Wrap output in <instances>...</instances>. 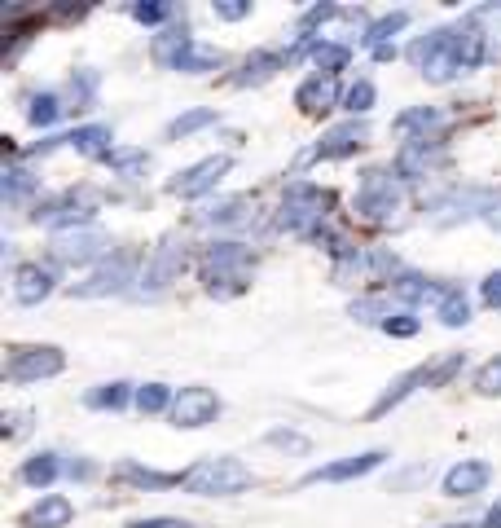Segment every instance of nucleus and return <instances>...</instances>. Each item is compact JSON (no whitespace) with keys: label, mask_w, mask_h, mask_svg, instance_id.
Instances as JSON below:
<instances>
[{"label":"nucleus","mask_w":501,"mask_h":528,"mask_svg":"<svg viewBox=\"0 0 501 528\" xmlns=\"http://www.w3.org/2000/svg\"><path fill=\"white\" fill-rule=\"evenodd\" d=\"M251 484H255L251 467H242L238 458H203L181 476V489L198 493V498H233Z\"/></svg>","instance_id":"1"},{"label":"nucleus","mask_w":501,"mask_h":528,"mask_svg":"<svg viewBox=\"0 0 501 528\" xmlns=\"http://www.w3.org/2000/svg\"><path fill=\"white\" fill-rule=\"evenodd\" d=\"M251 251L242 242H211L203 260V282L211 295H238L251 278Z\"/></svg>","instance_id":"2"},{"label":"nucleus","mask_w":501,"mask_h":528,"mask_svg":"<svg viewBox=\"0 0 501 528\" xmlns=\"http://www.w3.org/2000/svg\"><path fill=\"white\" fill-rule=\"evenodd\" d=\"M334 198L321 190V185H308V181H295L282 198V212H277V225L291 229V234H321L326 225V212H330Z\"/></svg>","instance_id":"3"},{"label":"nucleus","mask_w":501,"mask_h":528,"mask_svg":"<svg viewBox=\"0 0 501 528\" xmlns=\"http://www.w3.org/2000/svg\"><path fill=\"white\" fill-rule=\"evenodd\" d=\"M181 269H185V251L176 247L172 238L159 242V247L146 256V264H141V273H137V286H132V295H141V300H154V295H163L167 286H172L176 278H181Z\"/></svg>","instance_id":"4"},{"label":"nucleus","mask_w":501,"mask_h":528,"mask_svg":"<svg viewBox=\"0 0 501 528\" xmlns=\"http://www.w3.org/2000/svg\"><path fill=\"white\" fill-rule=\"evenodd\" d=\"M53 260L58 264H88L97 256H106L110 251V234L106 229H93V225H80V229H58L49 242Z\"/></svg>","instance_id":"5"},{"label":"nucleus","mask_w":501,"mask_h":528,"mask_svg":"<svg viewBox=\"0 0 501 528\" xmlns=\"http://www.w3.org/2000/svg\"><path fill=\"white\" fill-rule=\"evenodd\" d=\"M66 357L58 348H14L5 361V379L9 383H36V379H53L62 374Z\"/></svg>","instance_id":"6"},{"label":"nucleus","mask_w":501,"mask_h":528,"mask_svg":"<svg viewBox=\"0 0 501 528\" xmlns=\"http://www.w3.org/2000/svg\"><path fill=\"white\" fill-rule=\"evenodd\" d=\"M400 207V190L392 185V176L383 172H370L361 181V190H356V216L365 220H387Z\"/></svg>","instance_id":"7"},{"label":"nucleus","mask_w":501,"mask_h":528,"mask_svg":"<svg viewBox=\"0 0 501 528\" xmlns=\"http://www.w3.org/2000/svg\"><path fill=\"white\" fill-rule=\"evenodd\" d=\"M128 282H132V260L128 256H115L110 264H102V269H93L84 282H75L71 286V295L75 300H97V295H119V291H128Z\"/></svg>","instance_id":"8"},{"label":"nucleus","mask_w":501,"mask_h":528,"mask_svg":"<svg viewBox=\"0 0 501 528\" xmlns=\"http://www.w3.org/2000/svg\"><path fill=\"white\" fill-rule=\"evenodd\" d=\"M229 154H211V159L203 163H194V168H185L176 181H167V194H176V198H198V194H207V190H216V181L229 172Z\"/></svg>","instance_id":"9"},{"label":"nucleus","mask_w":501,"mask_h":528,"mask_svg":"<svg viewBox=\"0 0 501 528\" xmlns=\"http://www.w3.org/2000/svg\"><path fill=\"white\" fill-rule=\"evenodd\" d=\"M93 212H97V194L88 190V185H80V190L62 194L58 203H49L44 212H36V220H49V225H62V229H80V225H88Z\"/></svg>","instance_id":"10"},{"label":"nucleus","mask_w":501,"mask_h":528,"mask_svg":"<svg viewBox=\"0 0 501 528\" xmlns=\"http://www.w3.org/2000/svg\"><path fill=\"white\" fill-rule=\"evenodd\" d=\"M220 414V396L211 388H181L172 401V423L176 427H207Z\"/></svg>","instance_id":"11"},{"label":"nucleus","mask_w":501,"mask_h":528,"mask_svg":"<svg viewBox=\"0 0 501 528\" xmlns=\"http://www.w3.org/2000/svg\"><path fill=\"white\" fill-rule=\"evenodd\" d=\"M383 449H370V454H356V458H339V462H326V467L308 471L304 484H339V480H356V476H370L374 467H383Z\"/></svg>","instance_id":"12"},{"label":"nucleus","mask_w":501,"mask_h":528,"mask_svg":"<svg viewBox=\"0 0 501 528\" xmlns=\"http://www.w3.org/2000/svg\"><path fill=\"white\" fill-rule=\"evenodd\" d=\"M365 137H370V128L361 124V119H348V124H339V128H330L326 137L317 141V150H313V159H343V154H356L365 146Z\"/></svg>","instance_id":"13"},{"label":"nucleus","mask_w":501,"mask_h":528,"mask_svg":"<svg viewBox=\"0 0 501 528\" xmlns=\"http://www.w3.org/2000/svg\"><path fill=\"white\" fill-rule=\"evenodd\" d=\"M488 480H493V467L480 458H466L444 476V493H449V498H475V493H484Z\"/></svg>","instance_id":"14"},{"label":"nucleus","mask_w":501,"mask_h":528,"mask_svg":"<svg viewBox=\"0 0 501 528\" xmlns=\"http://www.w3.org/2000/svg\"><path fill=\"white\" fill-rule=\"evenodd\" d=\"M493 203H497V194H488V190H462V194H449L444 203L436 207V220L440 225H458V220H471L475 212H493Z\"/></svg>","instance_id":"15"},{"label":"nucleus","mask_w":501,"mask_h":528,"mask_svg":"<svg viewBox=\"0 0 501 528\" xmlns=\"http://www.w3.org/2000/svg\"><path fill=\"white\" fill-rule=\"evenodd\" d=\"M436 163H444V150L436 146V141H427V137L405 141V150L396 154V172L405 176V181H418V176H427V168H436Z\"/></svg>","instance_id":"16"},{"label":"nucleus","mask_w":501,"mask_h":528,"mask_svg":"<svg viewBox=\"0 0 501 528\" xmlns=\"http://www.w3.org/2000/svg\"><path fill=\"white\" fill-rule=\"evenodd\" d=\"M53 295V273L40 269V264H18L14 269V300L18 304H40Z\"/></svg>","instance_id":"17"},{"label":"nucleus","mask_w":501,"mask_h":528,"mask_svg":"<svg viewBox=\"0 0 501 528\" xmlns=\"http://www.w3.org/2000/svg\"><path fill=\"white\" fill-rule=\"evenodd\" d=\"M295 102H299V110H304V115H326V110L339 102V88H334L330 75H313V80L299 84Z\"/></svg>","instance_id":"18"},{"label":"nucleus","mask_w":501,"mask_h":528,"mask_svg":"<svg viewBox=\"0 0 501 528\" xmlns=\"http://www.w3.org/2000/svg\"><path fill=\"white\" fill-rule=\"evenodd\" d=\"M71 515H75V506L62 498V493H49V498H40L36 506L27 511V528H66L71 524Z\"/></svg>","instance_id":"19"},{"label":"nucleus","mask_w":501,"mask_h":528,"mask_svg":"<svg viewBox=\"0 0 501 528\" xmlns=\"http://www.w3.org/2000/svg\"><path fill=\"white\" fill-rule=\"evenodd\" d=\"M291 62V53H277V49H260V53H251L247 58V66H242V75L233 84H264V80H273L277 71H282V66Z\"/></svg>","instance_id":"20"},{"label":"nucleus","mask_w":501,"mask_h":528,"mask_svg":"<svg viewBox=\"0 0 501 528\" xmlns=\"http://www.w3.org/2000/svg\"><path fill=\"white\" fill-rule=\"evenodd\" d=\"M255 212V198L238 194V198H220V203H211L207 212H198L203 225H242V220H251Z\"/></svg>","instance_id":"21"},{"label":"nucleus","mask_w":501,"mask_h":528,"mask_svg":"<svg viewBox=\"0 0 501 528\" xmlns=\"http://www.w3.org/2000/svg\"><path fill=\"white\" fill-rule=\"evenodd\" d=\"M449 291V286H431L427 278H418V273H400V278H392V295L405 304H422V300H436Z\"/></svg>","instance_id":"22"},{"label":"nucleus","mask_w":501,"mask_h":528,"mask_svg":"<svg viewBox=\"0 0 501 528\" xmlns=\"http://www.w3.org/2000/svg\"><path fill=\"white\" fill-rule=\"evenodd\" d=\"M418 383H427V366H422V370H409V374H400V379L392 383V388H387V392H383V396H378V401L370 405V418H383L387 410H392V405H400V401H405V396L414 392Z\"/></svg>","instance_id":"23"},{"label":"nucleus","mask_w":501,"mask_h":528,"mask_svg":"<svg viewBox=\"0 0 501 528\" xmlns=\"http://www.w3.org/2000/svg\"><path fill=\"white\" fill-rule=\"evenodd\" d=\"M194 49V40L185 36V27H167L159 40H154V62L159 66H181V58Z\"/></svg>","instance_id":"24"},{"label":"nucleus","mask_w":501,"mask_h":528,"mask_svg":"<svg viewBox=\"0 0 501 528\" xmlns=\"http://www.w3.org/2000/svg\"><path fill=\"white\" fill-rule=\"evenodd\" d=\"M66 141H71V146L80 150V154H97V159H106V154H110V128H106V124L75 128Z\"/></svg>","instance_id":"25"},{"label":"nucleus","mask_w":501,"mask_h":528,"mask_svg":"<svg viewBox=\"0 0 501 528\" xmlns=\"http://www.w3.org/2000/svg\"><path fill=\"white\" fill-rule=\"evenodd\" d=\"M436 317H440L444 326H466V322H471V304H466V295L458 291V286H449V291L440 295Z\"/></svg>","instance_id":"26"},{"label":"nucleus","mask_w":501,"mask_h":528,"mask_svg":"<svg viewBox=\"0 0 501 528\" xmlns=\"http://www.w3.org/2000/svg\"><path fill=\"white\" fill-rule=\"evenodd\" d=\"M313 62H317V71H321V75H330V80H334V71H343V66L352 62V49H348V44H330V40H321V44H313Z\"/></svg>","instance_id":"27"},{"label":"nucleus","mask_w":501,"mask_h":528,"mask_svg":"<svg viewBox=\"0 0 501 528\" xmlns=\"http://www.w3.org/2000/svg\"><path fill=\"white\" fill-rule=\"evenodd\" d=\"M115 476L128 480V484H141V489H167V484H181V476H163V471L137 467V462H124V467H115Z\"/></svg>","instance_id":"28"},{"label":"nucleus","mask_w":501,"mask_h":528,"mask_svg":"<svg viewBox=\"0 0 501 528\" xmlns=\"http://www.w3.org/2000/svg\"><path fill=\"white\" fill-rule=\"evenodd\" d=\"M440 124H444V115H440V110H431V106H418V110L396 115V132H422V137H427V132L440 128Z\"/></svg>","instance_id":"29"},{"label":"nucleus","mask_w":501,"mask_h":528,"mask_svg":"<svg viewBox=\"0 0 501 528\" xmlns=\"http://www.w3.org/2000/svg\"><path fill=\"white\" fill-rule=\"evenodd\" d=\"M58 471H62V462H58V454H36V458H27V467H22V480L27 484H53L58 480Z\"/></svg>","instance_id":"30"},{"label":"nucleus","mask_w":501,"mask_h":528,"mask_svg":"<svg viewBox=\"0 0 501 528\" xmlns=\"http://www.w3.org/2000/svg\"><path fill=\"white\" fill-rule=\"evenodd\" d=\"M207 124H216V110H185V115H176L172 124H167V137H189V132H198V128H207Z\"/></svg>","instance_id":"31"},{"label":"nucleus","mask_w":501,"mask_h":528,"mask_svg":"<svg viewBox=\"0 0 501 528\" xmlns=\"http://www.w3.org/2000/svg\"><path fill=\"white\" fill-rule=\"evenodd\" d=\"M405 22H409V14H405V9H396V14H387V18H378V22H374V27H370V31H365V44H370V49H383V44H387V40H392V36H396V31H400V27H405Z\"/></svg>","instance_id":"32"},{"label":"nucleus","mask_w":501,"mask_h":528,"mask_svg":"<svg viewBox=\"0 0 501 528\" xmlns=\"http://www.w3.org/2000/svg\"><path fill=\"white\" fill-rule=\"evenodd\" d=\"M216 66H220V49H211V44H198V40H194V49L185 53L176 71H189V75H198V71H216Z\"/></svg>","instance_id":"33"},{"label":"nucleus","mask_w":501,"mask_h":528,"mask_svg":"<svg viewBox=\"0 0 501 528\" xmlns=\"http://www.w3.org/2000/svg\"><path fill=\"white\" fill-rule=\"evenodd\" d=\"M176 396L163 388V383H146V388H137V410L141 414H159V410H167Z\"/></svg>","instance_id":"34"},{"label":"nucleus","mask_w":501,"mask_h":528,"mask_svg":"<svg viewBox=\"0 0 501 528\" xmlns=\"http://www.w3.org/2000/svg\"><path fill=\"white\" fill-rule=\"evenodd\" d=\"M88 405L93 410H119V405H128V383H106V388L88 392Z\"/></svg>","instance_id":"35"},{"label":"nucleus","mask_w":501,"mask_h":528,"mask_svg":"<svg viewBox=\"0 0 501 528\" xmlns=\"http://www.w3.org/2000/svg\"><path fill=\"white\" fill-rule=\"evenodd\" d=\"M348 313L356 317V322H378V326H383L387 317H392V313H387V304L378 300V295H361V300H352Z\"/></svg>","instance_id":"36"},{"label":"nucleus","mask_w":501,"mask_h":528,"mask_svg":"<svg viewBox=\"0 0 501 528\" xmlns=\"http://www.w3.org/2000/svg\"><path fill=\"white\" fill-rule=\"evenodd\" d=\"M58 115H62V102H58V97H53V93H40L36 102H31V110H27V119H31V124H36V128H49Z\"/></svg>","instance_id":"37"},{"label":"nucleus","mask_w":501,"mask_h":528,"mask_svg":"<svg viewBox=\"0 0 501 528\" xmlns=\"http://www.w3.org/2000/svg\"><path fill=\"white\" fill-rule=\"evenodd\" d=\"M31 190H36V176H31L27 168H5V198H9V203L27 198Z\"/></svg>","instance_id":"38"},{"label":"nucleus","mask_w":501,"mask_h":528,"mask_svg":"<svg viewBox=\"0 0 501 528\" xmlns=\"http://www.w3.org/2000/svg\"><path fill=\"white\" fill-rule=\"evenodd\" d=\"M106 163L115 172H137V168H146V163H150V154L146 150H110Z\"/></svg>","instance_id":"39"},{"label":"nucleus","mask_w":501,"mask_h":528,"mask_svg":"<svg viewBox=\"0 0 501 528\" xmlns=\"http://www.w3.org/2000/svg\"><path fill=\"white\" fill-rule=\"evenodd\" d=\"M343 102H348L352 115H365V110L374 106V84H370V80H356V84L348 88V97H343Z\"/></svg>","instance_id":"40"},{"label":"nucleus","mask_w":501,"mask_h":528,"mask_svg":"<svg viewBox=\"0 0 501 528\" xmlns=\"http://www.w3.org/2000/svg\"><path fill=\"white\" fill-rule=\"evenodd\" d=\"M475 388H480L484 396H501V357L488 361V366L475 374Z\"/></svg>","instance_id":"41"},{"label":"nucleus","mask_w":501,"mask_h":528,"mask_svg":"<svg viewBox=\"0 0 501 528\" xmlns=\"http://www.w3.org/2000/svg\"><path fill=\"white\" fill-rule=\"evenodd\" d=\"M387 335H396V339H409V335H418V317H409V313H396V317H387L383 322Z\"/></svg>","instance_id":"42"},{"label":"nucleus","mask_w":501,"mask_h":528,"mask_svg":"<svg viewBox=\"0 0 501 528\" xmlns=\"http://www.w3.org/2000/svg\"><path fill=\"white\" fill-rule=\"evenodd\" d=\"M216 18H225V22H238V18H247L251 14V0H216Z\"/></svg>","instance_id":"43"},{"label":"nucleus","mask_w":501,"mask_h":528,"mask_svg":"<svg viewBox=\"0 0 501 528\" xmlns=\"http://www.w3.org/2000/svg\"><path fill=\"white\" fill-rule=\"evenodd\" d=\"M269 445L295 449V454H308V436H299V432H269Z\"/></svg>","instance_id":"44"},{"label":"nucleus","mask_w":501,"mask_h":528,"mask_svg":"<svg viewBox=\"0 0 501 528\" xmlns=\"http://www.w3.org/2000/svg\"><path fill=\"white\" fill-rule=\"evenodd\" d=\"M132 18L146 22V27H159V22L167 18V5H132Z\"/></svg>","instance_id":"45"},{"label":"nucleus","mask_w":501,"mask_h":528,"mask_svg":"<svg viewBox=\"0 0 501 528\" xmlns=\"http://www.w3.org/2000/svg\"><path fill=\"white\" fill-rule=\"evenodd\" d=\"M128 528H189V524L176 520V515H150V520H132Z\"/></svg>","instance_id":"46"},{"label":"nucleus","mask_w":501,"mask_h":528,"mask_svg":"<svg viewBox=\"0 0 501 528\" xmlns=\"http://www.w3.org/2000/svg\"><path fill=\"white\" fill-rule=\"evenodd\" d=\"M484 304H488V308H501V269L484 278Z\"/></svg>","instance_id":"47"},{"label":"nucleus","mask_w":501,"mask_h":528,"mask_svg":"<svg viewBox=\"0 0 501 528\" xmlns=\"http://www.w3.org/2000/svg\"><path fill=\"white\" fill-rule=\"evenodd\" d=\"M334 14H339L334 5H313L304 18H299V27H317V22H326V18H334Z\"/></svg>","instance_id":"48"},{"label":"nucleus","mask_w":501,"mask_h":528,"mask_svg":"<svg viewBox=\"0 0 501 528\" xmlns=\"http://www.w3.org/2000/svg\"><path fill=\"white\" fill-rule=\"evenodd\" d=\"M484 220H488V225H493V229H501V198H497V203H493V212H488Z\"/></svg>","instance_id":"49"},{"label":"nucleus","mask_w":501,"mask_h":528,"mask_svg":"<svg viewBox=\"0 0 501 528\" xmlns=\"http://www.w3.org/2000/svg\"><path fill=\"white\" fill-rule=\"evenodd\" d=\"M374 58H378V62H392L396 49H392V44H383V49H374Z\"/></svg>","instance_id":"50"},{"label":"nucleus","mask_w":501,"mask_h":528,"mask_svg":"<svg viewBox=\"0 0 501 528\" xmlns=\"http://www.w3.org/2000/svg\"><path fill=\"white\" fill-rule=\"evenodd\" d=\"M484 524H488V528H501V502L493 506V511H488V520H484Z\"/></svg>","instance_id":"51"},{"label":"nucleus","mask_w":501,"mask_h":528,"mask_svg":"<svg viewBox=\"0 0 501 528\" xmlns=\"http://www.w3.org/2000/svg\"><path fill=\"white\" fill-rule=\"evenodd\" d=\"M444 528H475V524H444Z\"/></svg>","instance_id":"52"}]
</instances>
